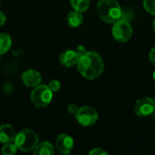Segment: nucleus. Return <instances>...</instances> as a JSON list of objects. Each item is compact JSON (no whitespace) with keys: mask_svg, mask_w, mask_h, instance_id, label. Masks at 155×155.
I'll return each mask as SVG.
<instances>
[{"mask_svg":"<svg viewBox=\"0 0 155 155\" xmlns=\"http://www.w3.org/2000/svg\"><path fill=\"white\" fill-rule=\"evenodd\" d=\"M112 34L114 38L121 43H125L129 41L133 35V28L128 21L117 20L112 28Z\"/></svg>","mask_w":155,"mask_h":155,"instance_id":"nucleus-5","label":"nucleus"},{"mask_svg":"<svg viewBox=\"0 0 155 155\" xmlns=\"http://www.w3.org/2000/svg\"><path fill=\"white\" fill-rule=\"evenodd\" d=\"M153 31L155 32V20L153 21Z\"/></svg>","mask_w":155,"mask_h":155,"instance_id":"nucleus-26","label":"nucleus"},{"mask_svg":"<svg viewBox=\"0 0 155 155\" xmlns=\"http://www.w3.org/2000/svg\"><path fill=\"white\" fill-rule=\"evenodd\" d=\"M17 150L18 149L14 142L8 143L4 144V146L2 148V153L4 155H14L16 153Z\"/></svg>","mask_w":155,"mask_h":155,"instance_id":"nucleus-16","label":"nucleus"},{"mask_svg":"<svg viewBox=\"0 0 155 155\" xmlns=\"http://www.w3.org/2000/svg\"><path fill=\"white\" fill-rule=\"evenodd\" d=\"M70 3L74 11L80 13L85 12L90 5V0H70Z\"/></svg>","mask_w":155,"mask_h":155,"instance_id":"nucleus-15","label":"nucleus"},{"mask_svg":"<svg viewBox=\"0 0 155 155\" xmlns=\"http://www.w3.org/2000/svg\"><path fill=\"white\" fill-rule=\"evenodd\" d=\"M76 52H77V54L81 56V55H83L84 54H85L86 52H87V50H86V48L84 46V45H79L77 48H76V50H75Z\"/></svg>","mask_w":155,"mask_h":155,"instance_id":"nucleus-22","label":"nucleus"},{"mask_svg":"<svg viewBox=\"0 0 155 155\" xmlns=\"http://www.w3.org/2000/svg\"><path fill=\"white\" fill-rule=\"evenodd\" d=\"M84 21V17L82 13L74 11L68 14L67 15V24L71 27H78L82 25Z\"/></svg>","mask_w":155,"mask_h":155,"instance_id":"nucleus-13","label":"nucleus"},{"mask_svg":"<svg viewBox=\"0 0 155 155\" xmlns=\"http://www.w3.org/2000/svg\"><path fill=\"white\" fill-rule=\"evenodd\" d=\"M5 21H6V17H5V14L2 11H0V26L5 25Z\"/></svg>","mask_w":155,"mask_h":155,"instance_id":"nucleus-24","label":"nucleus"},{"mask_svg":"<svg viewBox=\"0 0 155 155\" xmlns=\"http://www.w3.org/2000/svg\"><path fill=\"white\" fill-rule=\"evenodd\" d=\"M76 121L83 126L89 127L94 125L98 120V114L95 109L90 106H83L75 114Z\"/></svg>","mask_w":155,"mask_h":155,"instance_id":"nucleus-6","label":"nucleus"},{"mask_svg":"<svg viewBox=\"0 0 155 155\" xmlns=\"http://www.w3.org/2000/svg\"><path fill=\"white\" fill-rule=\"evenodd\" d=\"M0 56H1V55H0Z\"/></svg>","mask_w":155,"mask_h":155,"instance_id":"nucleus-30","label":"nucleus"},{"mask_svg":"<svg viewBox=\"0 0 155 155\" xmlns=\"http://www.w3.org/2000/svg\"><path fill=\"white\" fill-rule=\"evenodd\" d=\"M153 80H154V82H155V71L153 72Z\"/></svg>","mask_w":155,"mask_h":155,"instance_id":"nucleus-27","label":"nucleus"},{"mask_svg":"<svg viewBox=\"0 0 155 155\" xmlns=\"http://www.w3.org/2000/svg\"><path fill=\"white\" fill-rule=\"evenodd\" d=\"M80 55L74 50H66L60 54L59 60L63 65L65 67H73L77 65Z\"/></svg>","mask_w":155,"mask_h":155,"instance_id":"nucleus-10","label":"nucleus"},{"mask_svg":"<svg viewBox=\"0 0 155 155\" xmlns=\"http://www.w3.org/2000/svg\"><path fill=\"white\" fill-rule=\"evenodd\" d=\"M0 3H1V0H0Z\"/></svg>","mask_w":155,"mask_h":155,"instance_id":"nucleus-29","label":"nucleus"},{"mask_svg":"<svg viewBox=\"0 0 155 155\" xmlns=\"http://www.w3.org/2000/svg\"><path fill=\"white\" fill-rule=\"evenodd\" d=\"M12 45V39L9 35L0 33V55L5 54Z\"/></svg>","mask_w":155,"mask_h":155,"instance_id":"nucleus-14","label":"nucleus"},{"mask_svg":"<svg viewBox=\"0 0 155 155\" xmlns=\"http://www.w3.org/2000/svg\"><path fill=\"white\" fill-rule=\"evenodd\" d=\"M53 92L48 85L39 84L34 87L31 93V102L37 108H44L50 104L53 99Z\"/></svg>","mask_w":155,"mask_h":155,"instance_id":"nucleus-4","label":"nucleus"},{"mask_svg":"<svg viewBox=\"0 0 155 155\" xmlns=\"http://www.w3.org/2000/svg\"><path fill=\"white\" fill-rule=\"evenodd\" d=\"M14 143L18 150L23 152H29L35 148L39 143L37 134L30 129H25L16 134Z\"/></svg>","mask_w":155,"mask_h":155,"instance_id":"nucleus-3","label":"nucleus"},{"mask_svg":"<svg viewBox=\"0 0 155 155\" xmlns=\"http://www.w3.org/2000/svg\"><path fill=\"white\" fill-rule=\"evenodd\" d=\"M34 153L35 155H53L54 153V148L49 142L38 143L34 149Z\"/></svg>","mask_w":155,"mask_h":155,"instance_id":"nucleus-12","label":"nucleus"},{"mask_svg":"<svg viewBox=\"0 0 155 155\" xmlns=\"http://www.w3.org/2000/svg\"><path fill=\"white\" fill-rule=\"evenodd\" d=\"M154 102H155V96H154Z\"/></svg>","mask_w":155,"mask_h":155,"instance_id":"nucleus-28","label":"nucleus"},{"mask_svg":"<svg viewBox=\"0 0 155 155\" xmlns=\"http://www.w3.org/2000/svg\"><path fill=\"white\" fill-rule=\"evenodd\" d=\"M16 133L15 129L10 124H2L0 125V143L3 144L13 143L15 141Z\"/></svg>","mask_w":155,"mask_h":155,"instance_id":"nucleus-11","label":"nucleus"},{"mask_svg":"<svg viewBox=\"0 0 155 155\" xmlns=\"http://www.w3.org/2000/svg\"><path fill=\"white\" fill-rule=\"evenodd\" d=\"M55 148L62 154H69L74 148V139L66 134H62L56 138Z\"/></svg>","mask_w":155,"mask_h":155,"instance_id":"nucleus-8","label":"nucleus"},{"mask_svg":"<svg viewBox=\"0 0 155 155\" xmlns=\"http://www.w3.org/2000/svg\"><path fill=\"white\" fill-rule=\"evenodd\" d=\"M22 81L25 85L29 87H35L42 83L41 74L35 69H28L25 71L22 74Z\"/></svg>","mask_w":155,"mask_h":155,"instance_id":"nucleus-9","label":"nucleus"},{"mask_svg":"<svg viewBox=\"0 0 155 155\" xmlns=\"http://www.w3.org/2000/svg\"><path fill=\"white\" fill-rule=\"evenodd\" d=\"M104 61L95 52H86L79 57L77 67L79 73L86 79L98 78L104 71Z\"/></svg>","mask_w":155,"mask_h":155,"instance_id":"nucleus-1","label":"nucleus"},{"mask_svg":"<svg viewBox=\"0 0 155 155\" xmlns=\"http://www.w3.org/2000/svg\"><path fill=\"white\" fill-rule=\"evenodd\" d=\"M133 18H134V12H133L132 9H130V8L123 9L122 8V13H121V16H120L119 19L130 22Z\"/></svg>","mask_w":155,"mask_h":155,"instance_id":"nucleus-17","label":"nucleus"},{"mask_svg":"<svg viewBox=\"0 0 155 155\" xmlns=\"http://www.w3.org/2000/svg\"><path fill=\"white\" fill-rule=\"evenodd\" d=\"M48 87L51 89V91H52L53 93H55V92H57V91L60 90V88H61V84H60V82H59L58 80H52V81L49 82Z\"/></svg>","mask_w":155,"mask_h":155,"instance_id":"nucleus-19","label":"nucleus"},{"mask_svg":"<svg viewBox=\"0 0 155 155\" xmlns=\"http://www.w3.org/2000/svg\"><path fill=\"white\" fill-rule=\"evenodd\" d=\"M151 116H152V118L153 119V121H155V110L152 113V114H151Z\"/></svg>","mask_w":155,"mask_h":155,"instance_id":"nucleus-25","label":"nucleus"},{"mask_svg":"<svg viewBox=\"0 0 155 155\" xmlns=\"http://www.w3.org/2000/svg\"><path fill=\"white\" fill-rule=\"evenodd\" d=\"M149 58H150V61L155 65V47H153L151 50V52L149 54Z\"/></svg>","mask_w":155,"mask_h":155,"instance_id":"nucleus-23","label":"nucleus"},{"mask_svg":"<svg viewBox=\"0 0 155 155\" xmlns=\"http://www.w3.org/2000/svg\"><path fill=\"white\" fill-rule=\"evenodd\" d=\"M97 13L103 21L112 24L119 20L122 7L116 0H100L97 4Z\"/></svg>","mask_w":155,"mask_h":155,"instance_id":"nucleus-2","label":"nucleus"},{"mask_svg":"<svg viewBox=\"0 0 155 155\" xmlns=\"http://www.w3.org/2000/svg\"><path fill=\"white\" fill-rule=\"evenodd\" d=\"M90 155H102V154H108L107 152L103 150L102 148H94L93 149L90 153Z\"/></svg>","mask_w":155,"mask_h":155,"instance_id":"nucleus-21","label":"nucleus"},{"mask_svg":"<svg viewBox=\"0 0 155 155\" xmlns=\"http://www.w3.org/2000/svg\"><path fill=\"white\" fill-rule=\"evenodd\" d=\"M155 110V102L150 97H143L136 101L134 113L140 117H147Z\"/></svg>","mask_w":155,"mask_h":155,"instance_id":"nucleus-7","label":"nucleus"},{"mask_svg":"<svg viewBox=\"0 0 155 155\" xmlns=\"http://www.w3.org/2000/svg\"><path fill=\"white\" fill-rule=\"evenodd\" d=\"M143 6L148 13L155 15V0H143Z\"/></svg>","mask_w":155,"mask_h":155,"instance_id":"nucleus-18","label":"nucleus"},{"mask_svg":"<svg viewBox=\"0 0 155 155\" xmlns=\"http://www.w3.org/2000/svg\"><path fill=\"white\" fill-rule=\"evenodd\" d=\"M78 109H79L78 106H77L76 104H70L68 105V107H67L68 113H69L70 114H74V115H75V114L77 113Z\"/></svg>","mask_w":155,"mask_h":155,"instance_id":"nucleus-20","label":"nucleus"}]
</instances>
